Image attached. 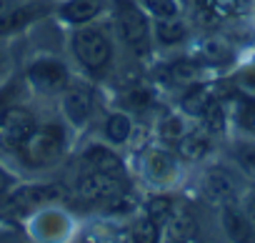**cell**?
<instances>
[{
	"instance_id": "1",
	"label": "cell",
	"mask_w": 255,
	"mask_h": 243,
	"mask_svg": "<svg viewBox=\"0 0 255 243\" xmlns=\"http://www.w3.org/2000/svg\"><path fill=\"white\" fill-rule=\"evenodd\" d=\"M65 146V133L60 126H43L35 128L20 146V156L28 166L40 168V166H50L60 158Z\"/></svg>"
},
{
	"instance_id": "2",
	"label": "cell",
	"mask_w": 255,
	"mask_h": 243,
	"mask_svg": "<svg viewBox=\"0 0 255 243\" xmlns=\"http://www.w3.org/2000/svg\"><path fill=\"white\" fill-rule=\"evenodd\" d=\"M115 13H118V28L123 40L133 50L143 53L148 48V20L140 13V8L133 0H115Z\"/></svg>"
},
{
	"instance_id": "3",
	"label": "cell",
	"mask_w": 255,
	"mask_h": 243,
	"mask_svg": "<svg viewBox=\"0 0 255 243\" xmlns=\"http://www.w3.org/2000/svg\"><path fill=\"white\" fill-rule=\"evenodd\" d=\"M73 50H75L78 60H80L85 68H90V70H100V68H105L108 60H110V43H108V38H105L100 30H95V28H85V30L75 33V38H73Z\"/></svg>"
},
{
	"instance_id": "4",
	"label": "cell",
	"mask_w": 255,
	"mask_h": 243,
	"mask_svg": "<svg viewBox=\"0 0 255 243\" xmlns=\"http://www.w3.org/2000/svg\"><path fill=\"white\" fill-rule=\"evenodd\" d=\"M35 131V118L23 108H5L0 118V143L20 148L23 141Z\"/></svg>"
},
{
	"instance_id": "5",
	"label": "cell",
	"mask_w": 255,
	"mask_h": 243,
	"mask_svg": "<svg viewBox=\"0 0 255 243\" xmlns=\"http://www.w3.org/2000/svg\"><path fill=\"white\" fill-rule=\"evenodd\" d=\"M28 78H30V83L38 90H43V93H58L68 83V70H65V65L60 60L45 58V60H38V63L30 65Z\"/></svg>"
},
{
	"instance_id": "6",
	"label": "cell",
	"mask_w": 255,
	"mask_h": 243,
	"mask_svg": "<svg viewBox=\"0 0 255 243\" xmlns=\"http://www.w3.org/2000/svg\"><path fill=\"white\" fill-rule=\"evenodd\" d=\"M120 191V173H110V171H93L85 173L78 183V193L88 201H103V198H113Z\"/></svg>"
},
{
	"instance_id": "7",
	"label": "cell",
	"mask_w": 255,
	"mask_h": 243,
	"mask_svg": "<svg viewBox=\"0 0 255 243\" xmlns=\"http://www.w3.org/2000/svg\"><path fill=\"white\" fill-rule=\"evenodd\" d=\"M90 105H93V95L88 88L78 85V88H70L65 93V100H63V108H65V115L73 120L75 126L85 123V118L90 115Z\"/></svg>"
},
{
	"instance_id": "8",
	"label": "cell",
	"mask_w": 255,
	"mask_h": 243,
	"mask_svg": "<svg viewBox=\"0 0 255 243\" xmlns=\"http://www.w3.org/2000/svg\"><path fill=\"white\" fill-rule=\"evenodd\" d=\"M58 198H63L60 186H28V188H20L18 193H13L10 201L18 206H38L45 201H58Z\"/></svg>"
},
{
	"instance_id": "9",
	"label": "cell",
	"mask_w": 255,
	"mask_h": 243,
	"mask_svg": "<svg viewBox=\"0 0 255 243\" xmlns=\"http://www.w3.org/2000/svg\"><path fill=\"white\" fill-rule=\"evenodd\" d=\"M98 13H100V0H68L60 10V15L68 23H75V25L93 20Z\"/></svg>"
},
{
	"instance_id": "10",
	"label": "cell",
	"mask_w": 255,
	"mask_h": 243,
	"mask_svg": "<svg viewBox=\"0 0 255 243\" xmlns=\"http://www.w3.org/2000/svg\"><path fill=\"white\" fill-rule=\"evenodd\" d=\"M38 15H43V8H35V5H23V8L8 10L3 18H0V35L25 28V25H28L30 20H35Z\"/></svg>"
},
{
	"instance_id": "11",
	"label": "cell",
	"mask_w": 255,
	"mask_h": 243,
	"mask_svg": "<svg viewBox=\"0 0 255 243\" xmlns=\"http://www.w3.org/2000/svg\"><path fill=\"white\" fill-rule=\"evenodd\" d=\"M223 223H225L228 236H230L235 243H250V241H253V226H250V221H248L243 213H238L235 208H225Z\"/></svg>"
},
{
	"instance_id": "12",
	"label": "cell",
	"mask_w": 255,
	"mask_h": 243,
	"mask_svg": "<svg viewBox=\"0 0 255 243\" xmlns=\"http://www.w3.org/2000/svg\"><path fill=\"white\" fill-rule=\"evenodd\" d=\"M145 171H148L150 181H155V183H168V181L175 176V166H173V161H170L165 153H158V151H153V153L148 156V161H145Z\"/></svg>"
},
{
	"instance_id": "13",
	"label": "cell",
	"mask_w": 255,
	"mask_h": 243,
	"mask_svg": "<svg viewBox=\"0 0 255 243\" xmlns=\"http://www.w3.org/2000/svg\"><path fill=\"white\" fill-rule=\"evenodd\" d=\"M180 156L183 158H188V161H200L208 151H210V141H208V136H203V133H188V136H183L180 138Z\"/></svg>"
},
{
	"instance_id": "14",
	"label": "cell",
	"mask_w": 255,
	"mask_h": 243,
	"mask_svg": "<svg viewBox=\"0 0 255 243\" xmlns=\"http://www.w3.org/2000/svg\"><path fill=\"white\" fill-rule=\"evenodd\" d=\"M85 163L93 171H110V173H120V161L118 156H113L108 148H90L85 153Z\"/></svg>"
},
{
	"instance_id": "15",
	"label": "cell",
	"mask_w": 255,
	"mask_h": 243,
	"mask_svg": "<svg viewBox=\"0 0 255 243\" xmlns=\"http://www.w3.org/2000/svg\"><path fill=\"white\" fill-rule=\"evenodd\" d=\"M130 131H133V126H130V120H128V115H123V113L110 115L108 123H105V133L113 143H125L130 138Z\"/></svg>"
},
{
	"instance_id": "16",
	"label": "cell",
	"mask_w": 255,
	"mask_h": 243,
	"mask_svg": "<svg viewBox=\"0 0 255 243\" xmlns=\"http://www.w3.org/2000/svg\"><path fill=\"white\" fill-rule=\"evenodd\" d=\"M158 38L165 45L180 43L185 38V25L180 20H175V15L173 18H160V23H158Z\"/></svg>"
},
{
	"instance_id": "17",
	"label": "cell",
	"mask_w": 255,
	"mask_h": 243,
	"mask_svg": "<svg viewBox=\"0 0 255 243\" xmlns=\"http://www.w3.org/2000/svg\"><path fill=\"white\" fill-rule=\"evenodd\" d=\"M158 238H160V228H158V223L150 216L135 223V228H133V243H158Z\"/></svg>"
},
{
	"instance_id": "18",
	"label": "cell",
	"mask_w": 255,
	"mask_h": 243,
	"mask_svg": "<svg viewBox=\"0 0 255 243\" xmlns=\"http://www.w3.org/2000/svg\"><path fill=\"white\" fill-rule=\"evenodd\" d=\"M173 211H175V206H173V201L165 198V196H155V198H150V203H148V216H150L155 223H168V218L173 216Z\"/></svg>"
},
{
	"instance_id": "19",
	"label": "cell",
	"mask_w": 255,
	"mask_h": 243,
	"mask_svg": "<svg viewBox=\"0 0 255 243\" xmlns=\"http://www.w3.org/2000/svg\"><path fill=\"white\" fill-rule=\"evenodd\" d=\"M213 103H215V100L210 98V93H208L205 88H195V90L185 98V110L193 113V115H203Z\"/></svg>"
},
{
	"instance_id": "20",
	"label": "cell",
	"mask_w": 255,
	"mask_h": 243,
	"mask_svg": "<svg viewBox=\"0 0 255 243\" xmlns=\"http://www.w3.org/2000/svg\"><path fill=\"white\" fill-rule=\"evenodd\" d=\"M185 133V126H183V120L178 115H170L163 120V126H160V136L168 138V141H180Z\"/></svg>"
},
{
	"instance_id": "21",
	"label": "cell",
	"mask_w": 255,
	"mask_h": 243,
	"mask_svg": "<svg viewBox=\"0 0 255 243\" xmlns=\"http://www.w3.org/2000/svg\"><path fill=\"white\" fill-rule=\"evenodd\" d=\"M145 5L153 15L158 18H173L178 13V5H175V0H145Z\"/></svg>"
},
{
	"instance_id": "22",
	"label": "cell",
	"mask_w": 255,
	"mask_h": 243,
	"mask_svg": "<svg viewBox=\"0 0 255 243\" xmlns=\"http://www.w3.org/2000/svg\"><path fill=\"white\" fill-rule=\"evenodd\" d=\"M238 120L243 123V128H248L255 136V100H245L238 110Z\"/></svg>"
},
{
	"instance_id": "23",
	"label": "cell",
	"mask_w": 255,
	"mask_h": 243,
	"mask_svg": "<svg viewBox=\"0 0 255 243\" xmlns=\"http://www.w3.org/2000/svg\"><path fill=\"white\" fill-rule=\"evenodd\" d=\"M238 161L248 173L255 176V146H240L238 148Z\"/></svg>"
},
{
	"instance_id": "24",
	"label": "cell",
	"mask_w": 255,
	"mask_h": 243,
	"mask_svg": "<svg viewBox=\"0 0 255 243\" xmlns=\"http://www.w3.org/2000/svg\"><path fill=\"white\" fill-rule=\"evenodd\" d=\"M208 5L218 13V15H230L238 10V0H208Z\"/></svg>"
},
{
	"instance_id": "25",
	"label": "cell",
	"mask_w": 255,
	"mask_h": 243,
	"mask_svg": "<svg viewBox=\"0 0 255 243\" xmlns=\"http://www.w3.org/2000/svg\"><path fill=\"white\" fill-rule=\"evenodd\" d=\"M208 186H210L215 193H220V196L230 191V183H228V178H225V176H220V173H210V183H208Z\"/></svg>"
},
{
	"instance_id": "26",
	"label": "cell",
	"mask_w": 255,
	"mask_h": 243,
	"mask_svg": "<svg viewBox=\"0 0 255 243\" xmlns=\"http://www.w3.org/2000/svg\"><path fill=\"white\" fill-rule=\"evenodd\" d=\"M173 73H175V80H188V78L195 75V68L188 65V63H178V65L173 68Z\"/></svg>"
},
{
	"instance_id": "27",
	"label": "cell",
	"mask_w": 255,
	"mask_h": 243,
	"mask_svg": "<svg viewBox=\"0 0 255 243\" xmlns=\"http://www.w3.org/2000/svg\"><path fill=\"white\" fill-rule=\"evenodd\" d=\"M8 186H10V176L0 168V193H5L8 191Z\"/></svg>"
},
{
	"instance_id": "28",
	"label": "cell",
	"mask_w": 255,
	"mask_h": 243,
	"mask_svg": "<svg viewBox=\"0 0 255 243\" xmlns=\"http://www.w3.org/2000/svg\"><path fill=\"white\" fill-rule=\"evenodd\" d=\"M8 95H10V90H3V93H0V118H3V113H5V100H8Z\"/></svg>"
},
{
	"instance_id": "29",
	"label": "cell",
	"mask_w": 255,
	"mask_h": 243,
	"mask_svg": "<svg viewBox=\"0 0 255 243\" xmlns=\"http://www.w3.org/2000/svg\"><path fill=\"white\" fill-rule=\"evenodd\" d=\"M8 10H10V0H0V18H3Z\"/></svg>"
},
{
	"instance_id": "30",
	"label": "cell",
	"mask_w": 255,
	"mask_h": 243,
	"mask_svg": "<svg viewBox=\"0 0 255 243\" xmlns=\"http://www.w3.org/2000/svg\"><path fill=\"white\" fill-rule=\"evenodd\" d=\"M248 213H250V221L255 223V196L250 198V208H248Z\"/></svg>"
},
{
	"instance_id": "31",
	"label": "cell",
	"mask_w": 255,
	"mask_h": 243,
	"mask_svg": "<svg viewBox=\"0 0 255 243\" xmlns=\"http://www.w3.org/2000/svg\"><path fill=\"white\" fill-rule=\"evenodd\" d=\"M165 243H190V241H183V238H175V236H170Z\"/></svg>"
}]
</instances>
